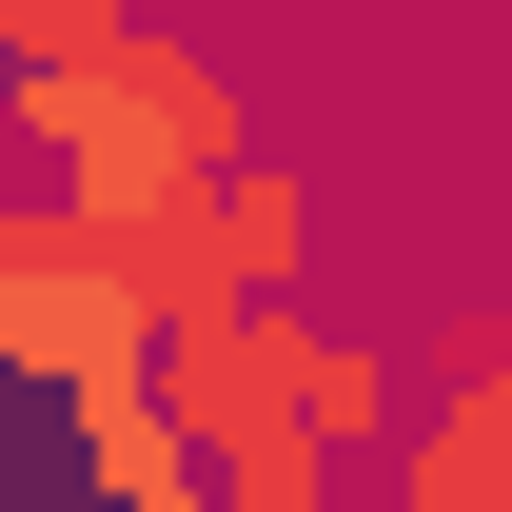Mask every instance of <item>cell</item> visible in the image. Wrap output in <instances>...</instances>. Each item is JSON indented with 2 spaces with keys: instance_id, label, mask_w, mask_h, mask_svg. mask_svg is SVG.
Instances as JSON below:
<instances>
[{
  "instance_id": "cell-2",
  "label": "cell",
  "mask_w": 512,
  "mask_h": 512,
  "mask_svg": "<svg viewBox=\"0 0 512 512\" xmlns=\"http://www.w3.org/2000/svg\"><path fill=\"white\" fill-rule=\"evenodd\" d=\"M0 394H40V414L158 394V316H138V276L79 237L60 197H0Z\"/></svg>"
},
{
  "instance_id": "cell-3",
  "label": "cell",
  "mask_w": 512,
  "mask_h": 512,
  "mask_svg": "<svg viewBox=\"0 0 512 512\" xmlns=\"http://www.w3.org/2000/svg\"><path fill=\"white\" fill-rule=\"evenodd\" d=\"M296 434H316L335 473H394V453L434 434V414H414V355H375V335L296 316Z\"/></svg>"
},
{
  "instance_id": "cell-5",
  "label": "cell",
  "mask_w": 512,
  "mask_h": 512,
  "mask_svg": "<svg viewBox=\"0 0 512 512\" xmlns=\"http://www.w3.org/2000/svg\"><path fill=\"white\" fill-rule=\"evenodd\" d=\"M119 40H138V0H0V79H79Z\"/></svg>"
},
{
  "instance_id": "cell-8",
  "label": "cell",
  "mask_w": 512,
  "mask_h": 512,
  "mask_svg": "<svg viewBox=\"0 0 512 512\" xmlns=\"http://www.w3.org/2000/svg\"><path fill=\"white\" fill-rule=\"evenodd\" d=\"M178 512H217V473H197V493H178Z\"/></svg>"
},
{
  "instance_id": "cell-7",
  "label": "cell",
  "mask_w": 512,
  "mask_h": 512,
  "mask_svg": "<svg viewBox=\"0 0 512 512\" xmlns=\"http://www.w3.org/2000/svg\"><path fill=\"white\" fill-rule=\"evenodd\" d=\"M434 434L473 453V473H512V355H493V375H453V394H434Z\"/></svg>"
},
{
  "instance_id": "cell-6",
  "label": "cell",
  "mask_w": 512,
  "mask_h": 512,
  "mask_svg": "<svg viewBox=\"0 0 512 512\" xmlns=\"http://www.w3.org/2000/svg\"><path fill=\"white\" fill-rule=\"evenodd\" d=\"M355 512H512V473H473L453 434H414L394 473H355Z\"/></svg>"
},
{
  "instance_id": "cell-1",
  "label": "cell",
  "mask_w": 512,
  "mask_h": 512,
  "mask_svg": "<svg viewBox=\"0 0 512 512\" xmlns=\"http://www.w3.org/2000/svg\"><path fill=\"white\" fill-rule=\"evenodd\" d=\"M20 158H40V197H60L79 237H158V217H197L256 158V119H237V60L197 20H138L119 60L20 79Z\"/></svg>"
},
{
  "instance_id": "cell-4",
  "label": "cell",
  "mask_w": 512,
  "mask_h": 512,
  "mask_svg": "<svg viewBox=\"0 0 512 512\" xmlns=\"http://www.w3.org/2000/svg\"><path fill=\"white\" fill-rule=\"evenodd\" d=\"M197 256H217V296H296V276H316V178H296V158H237V178L197 197Z\"/></svg>"
}]
</instances>
